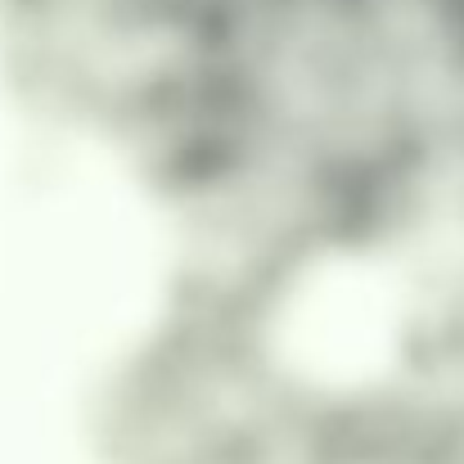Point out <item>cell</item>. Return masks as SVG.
<instances>
[{"instance_id":"obj_1","label":"cell","mask_w":464,"mask_h":464,"mask_svg":"<svg viewBox=\"0 0 464 464\" xmlns=\"http://www.w3.org/2000/svg\"><path fill=\"white\" fill-rule=\"evenodd\" d=\"M303 406L266 315L171 294L118 361L100 438L109 464H271Z\"/></svg>"},{"instance_id":"obj_3","label":"cell","mask_w":464,"mask_h":464,"mask_svg":"<svg viewBox=\"0 0 464 464\" xmlns=\"http://www.w3.org/2000/svg\"><path fill=\"white\" fill-rule=\"evenodd\" d=\"M456 171H460V189H464V154H460V162H456Z\"/></svg>"},{"instance_id":"obj_2","label":"cell","mask_w":464,"mask_h":464,"mask_svg":"<svg viewBox=\"0 0 464 464\" xmlns=\"http://www.w3.org/2000/svg\"><path fill=\"white\" fill-rule=\"evenodd\" d=\"M411 5H433V9H451V14H464V0H411Z\"/></svg>"}]
</instances>
